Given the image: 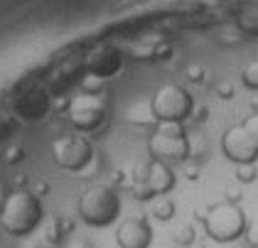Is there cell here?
Here are the masks:
<instances>
[{"label":"cell","mask_w":258,"mask_h":248,"mask_svg":"<svg viewBox=\"0 0 258 248\" xmlns=\"http://www.w3.org/2000/svg\"><path fill=\"white\" fill-rule=\"evenodd\" d=\"M42 202L35 192L15 190L5 197L0 207V226L5 229V233L22 238L42 224Z\"/></svg>","instance_id":"cell-1"},{"label":"cell","mask_w":258,"mask_h":248,"mask_svg":"<svg viewBox=\"0 0 258 248\" xmlns=\"http://www.w3.org/2000/svg\"><path fill=\"white\" fill-rule=\"evenodd\" d=\"M81 221L91 229H106L120 216V197L113 187L94 184L79 199Z\"/></svg>","instance_id":"cell-2"},{"label":"cell","mask_w":258,"mask_h":248,"mask_svg":"<svg viewBox=\"0 0 258 248\" xmlns=\"http://www.w3.org/2000/svg\"><path fill=\"white\" fill-rule=\"evenodd\" d=\"M246 224L248 221L243 211L234 202H219L204 214V229L209 233V238H214L219 243H229V241H236L238 236H243Z\"/></svg>","instance_id":"cell-3"},{"label":"cell","mask_w":258,"mask_h":248,"mask_svg":"<svg viewBox=\"0 0 258 248\" xmlns=\"http://www.w3.org/2000/svg\"><path fill=\"white\" fill-rule=\"evenodd\" d=\"M158 123H182L195 111V101L177 84H162L150 98Z\"/></svg>","instance_id":"cell-4"},{"label":"cell","mask_w":258,"mask_h":248,"mask_svg":"<svg viewBox=\"0 0 258 248\" xmlns=\"http://www.w3.org/2000/svg\"><path fill=\"white\" fill-rule=\"evenodd\" d=\"M148 150L153 160L160 162H182L189 155V140L184 135L182 123H158L155 133L148 140Z\"/></svg>","instance_id":"cell-5"},{"label":"cell","mask_w":258,"mask_h":248,"mask_svg":"<svg viewBox=\"0 0 258 248\" xmlns=\"http://www.w3.org/2000/svg\"><path fill=\"white\" fill-rule=\"evenodd\" d=\"M106 113H108V101L101 94H96V91H81V94H77L69 101V108H67L69 123L77 131H81V133L99 131L101 123L106 120Z\"/></svg>","instance_id":"cell-6"},{"label":"cell","mask_w":258,"mask_h":248,"mask_svg":"<svg viewBox=\"0 0 258 248\" xmlns=\"http://www.w3.org/2000/svg\"><path fill=\"white\" fill-rule=\"evenodd\" d=\"M54 162L67 172H84L94 160V148L84 135H61L52 143Z\"/></svg>","instance_id":"cell-7"},{"label":"cell","mask_w":258,"mask_h":248,"mask_svg":"<svg viewBox=\"0 0 258 248\" xmlns=\"http://www.w3.org/2000/svg\"><path fill=\"white\" fill-rule=\"evenodd\" d=\"M221 150L236 165H248V162L258 160V148L253 145V140L248 138L241 123L226 128V133L221 135Z\"/></svg>","instance_id":"cell-8"},{"label":"cell","mask_w":258,"mask_h":248,"mask_svg":"<svg viewBox=\"0 0 258 248\" xmlns=\"http://www.w3.org/2000/svg\"><path fill=\"white\" fill-rule=\"evenodd\" d=\"M175 187V172L167 162H160V160H150V165L145 167L143 174V182L138 187V197L140 199H155L162 197Z\"/></svg>","instance_id":"cell-9"},{"label":"cell","mask_w":258,"mask_h":248,"mask_svg":"<svg viewBox=\"0 0 258 248\" xmlns=\"http://www.w3.org/2000/svg\"><path fill=\"white\" fill-rule=\"evenodd\" d=\"M116 243L120 248H150L153 243V229L143 216H133L120 221L116 231Z\"/></svg>","instance_id":"cell-10"},{"label":"cell","mask_w":258,"mask_h":248,"mask_svg":"<svg viewBox=\"0 0 258 248\" xmlns=\"http://www.w3.org/2000/svg\"><path fill=\"white\" fill-rule=\"evenodd\" d=\"M89 74L94 79H111L113 74H118L120 64H123V59L116 49H111V47H96L91 54H89Z\"/></svg>","instance_id":"cell-11"},{"label":"cell","mask_w":258,"mask_h":248,"mask_svg":"<svg viewBox=\"0 0 258 248\" xmlns=\"http://www.w3.org/2000/svg\"><path fill=\"white\" fill-rule=\"evenodd\" d=\"M153 216L160 219V221H167V219H172L175 216V202L167 197V194H162V197H155L153 199Z\"/></svg>","instance_id":"cell-12"},{"label":"cell","mask_w":258,"mask_h":248,"mask_svg":"<svg viewBox=\"0 0 258 248\" xmlns=\"http://www.w3.org/2000/svg\"><path fill=\"white\" fill-rule=\"evenodd\" d=\"M238 27H241L246 35H258V5L246 8V10L238 15Z\"/></svg>","instance_id":"cell-13"},{"label":"cell","mask_w":258,"mask_h":248,"mask_svg":"<svg viewBox=\"0 0 258 248\" xmlns=\"http://www.w3.org/2000/svg\"><path fill=\"white\" fill-rule=\"evenodd\" d=\"M128 120L140 123V126H145V123H155V113H153V106H150V101L143 106V111H140V103H138V106H133V108L128 111Z\"/></svg>","instance_id":"cell-14"},{"label":"cell","mask_w":258,"mask_h":248,"mask_svg":"<svg viewBox=\"0 0 258 248\" xmlns=\"http://www.w3.org/2000/svg\"><path fill=\"white\" fill-rule=\"evenodd\" d=\"M241 79H243V84H246L248 89L258 91V59L243 67V72H241Z\"/></svg>","instance_id":"cell-15"},{"label":"cell","mask_w":258,"mask_h":248,"mask_svg":"<svg viewBox=\"0 0 258 248\" xmlns=\"http://www.w3.org/2000/svg\"><path fill=\"white\" fill-rule=\"evenodd\" d=\"M256 177H258L256 162H248V165H236V179H238V182L248 184V182H253Z\"/></svg>","instance_id":"cell-16"},{"label":"cell","mask_w":258,"mask_h":248,"mask_svg":"<svg viewBox=\"0 0 258 248\" xmlns=\"http://www.w3.org/2000/svg\"><path fill=\"white\" fill-rule=\"evenodd\" d=\"M241 126H243V131L248 133V138L253 140V145L258 148V113L248 115V118H246V120H243Z\"/></svg>","instance_id":"cell-17"},{"label":"cell","mask_w":258,"mask_h":248,"mask_svg":"<svg viewBox=\"0 0 258 248\" xmlns=\"http://www.w3.org/2000/svg\"><path fill=\"white\" fill-rule=\"evenodd\" d=\"M243 236H246V243H248V246L258 248V219H253V221H248V224H246Z\"/></svg>","instance_id":"cell-18"},{"label":"cell","mask_w":258,"mask_h":248,"mask_svg":"<svg viewBox=\"0 0 258 248\" xmlns=\"http://www.w3.org/2000/svg\"><path fill=\"white\" fill-rule=\"evenodd\" d=\"M175 241H177L179 246H192L195 243V229L192 226H182V229L177 231V236H175Z\"/></svg>","instance_id":"cell-19"},{"label":"cell","mask_w":258,"mask_h":248,"mask_svg":"<svg viewBox=\"0 0 258 248\" xmlns=\"http://www.w3.org/2000/svg\"><path fill=\"white\" fill-rule=\"evenodd\" d=\"M187 74H189V79H192V81H199V74H202V69H199V67H189V69H187Z\"/></svg>","instance_id":"cell-20"},{"label":"cell","mask_w":258,"mask_h":248,"mask_svg":"<svg viewBox=\"0 0 258 248\" xmlns=\"http://www.w3.org/2000/svg\"><path fill=\"white\" fill-rule=\"evenodd\" d=\"M219 94H221V98H229L231 96V86H219Z\"/></svg>","instance_id":"cell-21"},{"label":"cell","mask_w":258,"mask_h":248,"mask_svg":"<svg viewBox=\"0 0 258 248\" xmlns=\"http://www.w3.org/2000/svg\"><path fill=\"white\" fill-rule=\"evenodd\" d=\"M189 248H204V246H199V243H192V246H189Z\"/></svg>","instance_id":"cell-22"},{"label":"cell","mask_w":258,"mask_h":248,"mask_svg":"<svg viewBox=\"0 0 258 248\" xmlns=\"http://www.w3.org/2000/svg\"><path fill=\"white\" fill-rule=\"evenodd\" d=\"M72 248H89V246H84V243H79V246H72Z\"/></svg>","instance_id":"cell-23"}]
</instances>
